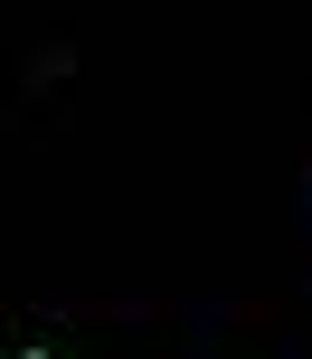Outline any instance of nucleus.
I'll use <instances>...</instances> for the list:
<instances>
[]
</instances>
